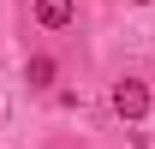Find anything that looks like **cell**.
I'll list each match as a JSON object with an SVG mask.
<instances>
[{"mask_svg":"<svg viewBox=\"0 0 155 149\" xmlns=\"http://www.w3.org/2000/svg\"><path fill=\"white\" fill-rule=\"evenodd\" d=\"M24 78H30V90H48V84H54V60H48V54H36L30 66H24Z\"/></svg>","mask_w":155,"mask_h":149,"instance_id":"obj_3","label":"cell"},{"mask_svg":"<svg viewBox=\"0 0 155 149\" xmlns=\"http://www.w3.org/2000/svg\"><path fill=\"white\" fill-rule=\"evenodd\" d=\"M137 6H143V0H137Z\"/></svg>","mask_w":155,"mask_h":149,"instance_id":"obj_4","label":"cell"},{"mask_svg":"<svg viewBox=\"0 0 155 149\" xmlns=\"http://www.w3.org/2000/svg\"><path fill=\"white\" fill-rule=\"evenodd\" d=\"M78 18V0H36V24L42 30H66Z\"/></svg>","mask_w":155,"mask_h":149,"instance_id":"obj_2","label":"cell"},{"mask_svg":"<svg viewBox=\"0 0 155 149\" xmlns=\"http://www.w3.org/2000/svg\"><path fill=\"white\" fill-rule=\"evenodd\" d=\"M114 113L137 125V119L149 113V84H137V78H119V84H114Z\"/></svg>","mask_w":155,"mask_h":149,"instance_id":"obj_1","label":"cell"}]
</instances>
